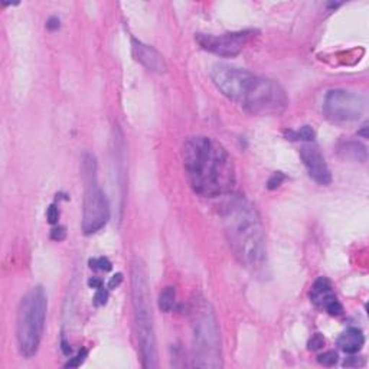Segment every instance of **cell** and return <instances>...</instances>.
<instances>
[{"mask_svg": "<svg viewBox=\"0 0 369 369\" xmlns=\"http://www.w3.org/2000/svg\"><path fill=\"white\" fill-rule=\"evenodd\" d=\"M121 281H123V274L121 273L114 274V275L110 279V281H108V288H110V290L117 288L118 286L121 284Z\"/></svg>", "mask_w": 369, "mask_h": 369, "instance_id": "25", "label": "cell"}, {"mask_svg": "<svg viewBox=\"0 0 369 369\" xmlns=\"http://www.w3.org/2000/svg\"><path fill=\"white\" fill-rule=\"evenodd\" d=\"M175 300H176V291L173 287H166L163 290L160 296H159V307L160 310L168 313L173 309L175 306Z\"/></svg>", "mask_w": 369, "mask_h": 369, "instance_id": "15", "label": "cell"}, {"mask_svg": "<svg viewBox=\"0 0 369 369\" xmlns=\"http://www.w3.org/2000/svg\"><path fill=\"white\" fill-rule=\"evenodd\" d=\"M132 297H133L134 326L140 349L141 363L144 368L157 366V343L155 322L150 302V290L146 270L139 260L132 264Z\"/></svg>", "mask_w": 369, "mask_h": 369, "instance_id": "4", "label": "cell"}, {"mask_svg": "<svg viewBox=\"0 0 369 369\" xmlns=\"http://www.w3.org/2000/svg\"><path fill=\"white\" fill-rule=\"evenodd\" d=\"M65 236H67V231L64 227H55V228L51 231V238L53 241H62V239H65Z\"/></svg>", "mask_w": 369, "mask_h": 369, "instance_id": "24", "label": "cell"}, {"mask_svg": "<svg viewBox=\"0 0 369 369\" xmlns=\"http://www.w3.org/2000/svg\"><path fill=\"white\" fill-rule=\"evenodd\" d=\"M48 300L42 287L30 288L23 296L17 309L16 319V339L17 347L23 358H32L36 355L46 320Z\"/></svg>", "mask_w": 369, "mask_h": 369, "instance_id": "6", "label": "cell"}, {"mask_svg": "<svg viewBox=\"0 0 369 369\" xmlns=\"http://www.w3.org/2000/svg\"><path fill=\"white\" fill-rule=\"evenodd\" d=\"M310 299L319 309H323L330 316H340L343 313V306L335 294L330 281L325 277H320L315 281L311 286Z\"/></svg>", "mask_w": 369, "mask_h": 369, "instance_id": "11", "label": "cell"}, {"mask_svg": "<svg viewBox=\"0 0 369 369\" xmlns=\"http://www.w3.org/2000/svg\"><path fill=\"white\" fill-rule=\"evenodd\" d=\"M89 267L93 270H101V271H110L113 268L111 261L107 257H100V259L89 260Z\"/></svg>", "mask_w": 369, "mask_h": 369, "instance_id": "17", "label": "cell"}, {"mask_svg": "<svg viewBox=\"0 0 369 369\" xmlns=\"http://www.w3.org/2000/svg\"><path fill=\"white\" fill-rule=\"evenodd\" d=\"M191 318L193 366L209 369L221 368V335L212 306L209 302L200 299L193 304Z\"/></svg>", "mask_w": 369, "mask_h": 369, "instance_id": "5", "label": "cell"}, {"mask_svg": "<svg viewBox=\"0 0 369 369\" xmlns=\"http://www.w3.org/2000/svg\"><path fill=\"white\" fill-rule=\"evenodd\" d=\"M224 232L239 264L252 273L267 264L264 228L257 209L241 195H231L221 209Z\"/></svg>", "mask_w": 369, "mask_h": 369, "instance_id": "3", "label": "cell"}, {"mask_svg": "<svg viewBox=\"0 0 369 369\" xmlns=\"http://www.w3.org/2000/svg\"><path fill=\"white\" fill-rule=\"evenodd\" d=\"M252 36H254L252 30H239V32L224 33V35L198 33L196 41L205 51L212 52L215 55H219L224 58H232L243 51L245 44Z\"/></svg>", "mask_w": 369, "mask_h": 369, "instance_id": "9", "label": "cell"}, {"mask_svg": "<svg viewBox=\"0 0 369 369\" xmlns=\"http://www.w3.org/2000/svg\"><path fill=\"white\" fill-rule=\"evenodd\" d=\"M286 137H287V140L310 141L315 139V130L310 126H303L297 132H288V133H286Z\"/></svg>", "mask_w": 369, "mask_h": 369, "instance_id": "16", "label": "cell"}, {"mask_svg": "<svg viewBox=\"0 0 369 369\" xmlns=\"http://www.w3.org/2000/svg\"><path fill=\"white\" fill-rule=\"evenodd\" d=\"M284 179H286V176H284L281 172H275L273 176L268 179V182H267V188L273 191V189L279 188V186L283 183V180H284Z\"/></svg>", "mask_w": 369, "mask_h": 369, "instance_id": "22", "label": "cell"}, {"mask_svg": "<svg viewBox=\"0 0 369 369\" xmlns=\"http://www.w3.org/2000/svg\"><path fill=\"white\" fill-rule=\"evenodd\" d=\"M46 28L49 30H55L59 28V19L58 17H55V16H52L48 19V22H46Z\"/></svg>", "mask_w": 369, "mask_h": 369, "instance_id": "27", "label": "cell"}, {"mask_svg": "<svg viewBox=\"0 0 369 369\" xmlns=\"http://www.w3.org/2000/svg\"><path fill=\"white\" fill-rule=\"evenodd\" d=\"M366 128H368V124H363V127H362V132L359 133V134H362V136H363L365 139L368 137V134H366Z\"/></svg>", "mask_w": 369, "mask_h": 369, "instance_id": "30", "label": "cell"}, {"mask_svg": "<svg viewBox=\"0 0 369 369\" xmlns=\"http://www.w3.org/2000/svg\"><path fill=\"white\" fill-rule=\"evenodd\" d=\"M323 346H325V338H323V335H320V333L313 335L311 339L309 340V349H310V350H319V349H322Z\"/></svg>", "mask_w": 369, "mask_h": 369, "instance_id": "20", "label": "cell"}, {"mask_svg": "<svg viewBox=\"0 0 369 369\" xmlns=\"http://www.w3.org/2000/svg\"><path fill=\"white\" fill-rule=\"evenodd\" d=\"M365 343V336L361 329L350 327L346 332H343L338 339V346L347 355L358 354Z\"/></svg>", "mask_w": 369, "mask_h": 369, "instance_id": "13", "label": "cell"}, {"mask_svg": "<svg viewBox=\"0 0 369 369\" xmlns=\"http://www.w3.org/2000/svg\"><path fill=\"white\" fill-rule=\"evenodd\" d=\"M108 302V290L107 288H98L94 294V304L96 306H104L105 303Z\"/></svg>", "mask_w": 369, "mask_h": 369, "instance_id": "21", "label": "cell"}, {"mask_svg": "<svg viewBox=\"0 0 369 369\" xmlns=\"http://www.w3.org/2000/svg\"><path fill=\"white\" fill-rule=\"evenodd\" d=\"M211 80L222 96L250 114L279 116L287 108V94L279 82L247 69L216 64L211 69Z\"/></svg>", "mask_w": 369, "mask_h": 369, "instance_id": "2", "label": "cell"}, {"mask_svg": "<svg viewBox=\"0 0 369 369\" xmlns=\"http://www.w3.org/2000/svg\"><path fill=\"white\" fill-rule=\"evenodd\" d=\"M318 361L319 363L323 365V366H333V365H336V362H338V354L333 352V350H327L325 354L319 355Z\"/></svg>", "mask_w": 369, "mask_h": 369, "instance_id": "18", "label": "cell"}, {"mask_svg": "<svg viewBox=\"0 0 369 369\" xmlns=\"http://www.w3.org/2000/svg\"><path fill=\"white\" fill-rule=\"evenodd\" d=\"M61 347H62V352H64L65 355L71 354V347H68V345L65 343V342H62V346Z\"/></svg>", "mask_w": 369, "mask_h": 369, "instance_id": "29", "label": "cell"}, {"mask_svg": "<svg viewBox=\"0 0 369 369\" xmlns=\"http://www.w3.org/2000/svg\"><path fill=\"white\" fill-rule=\"evenodd\" d=\"M85 192L82 205V231L85 235L96 234L110 219V205L103 189L97 183L96 173L84 176Z\"/></svg>", "mask_w": 369, "mask_h": 369, "instance_id": "7", "label": "cell"}, {"mask_svg": "<svg viewBox=\"0 0 369 369\" xmlns=\"http://www.w3.org/2000/svg\"><path fill=\"white\" fill-rule=\"evenodd\" d=\"M87 355H88L87 349H81L75 358H71V359L65 363V368H78V366H81L84 361H85V358H87Z\"/></svg>", "mask_w": 369, "mask_h": 369, "instance_id": "19", "label": "cell"}, {"mask_svg": "<svg viewBox=\"0 0 369 369\" xmlns=\"http://www.w3.org/2000/svg\"><path fill=\"white\" fill-rule=\"evenodd\" d=\"M339 155L343 159H349L354 162H365L368 157L366 147L356 140L342 141L339 144Z\"/></svg>", "mask_w": 369, "mask_h": 369, "instance_id": "14", "label": "cell"}, {"mask_svg": "<svg viewBox=\"0 0 369 369\" xmlns=\"http://www.w3.org/2000/svg\"><path fill=\"white\" fill-rule=\"evenodd\" d=\"M300 159H302L304 168L307 169L309 176L319 184L332 183V173L326 163V159L320 153V150L315 146H303L300 149Z\"/></svg>", "mask_w": 369, "mask_h": 369, "instance_id": "10", "label": "cell"}, {"mask_svg": "<svg viewBox=\"0 0 369 369\" xmlns=\"http://www.w3.org/2000/svg\"><path fill=\"white\" fill-rule=\"evenodd\" d=\"M133 57L137 62H140L141 65L144 68H147L149 71L152 72H157V74H164L168 65H166V61L163 58V55L159 51H156L153 46L146 45L140 42V41H136L133 39Z\"/></svg>", "mask_w": 369, "mask_h": 369, "instance_id": "12", "label": "cell"}, {"mask_svg": "<svg viewBox=\"0 0 369 369\" xmlns=\"http://www.w3.org/2000/svg\"><path fill=\"white\" fill-rule=\"evenodd\" d=\"M182 159L192 191L204 198L228 195L235 186V166L227 149L211 137L193 136L183 143Z\"/></svg>", "mask_w": 369, "mask_h": 369, "instance_id": "1", "label": "cell"}, {"mask_svg": "<svg viewBox=\"0 0 369 369\" xmlns=\"http://www.w3.org/2000/svg\"><path fill=\"white\" fill-rule=\"evenodd\" d=\"M88 286L91 288H96V290H98V288L103 287V280H101V279H98V277H91V279L88 280Z\"/></svg>", "mask_w": 369, "mask_h": 369, "instance_id": "28", "label": "cell"}, {"mask_svg": "<svg viewBox=\"0 0 369 369\" xmlns=\"http://www.w3.org/2000/svg\"><path fill=\"white\" fill-rule=\"evenodd\" d=\"M343 365L347 366V368H350V366H362L363 365V359L362 358H356V356H350V358L345 359Z\"/></svg>", "mask_w": 369, "mask_h": 369, "instance_id": "26", "label": "cell"}, {"mask_svg": "<svg viewBox=\"0 0 369 369\" xmlns=\"http://www.w3.org/2000/svg\"><path fill=\"white\" fill-rule=\"evenodd\" d=\"M46 219L49 224H58L59 219V209L57 208V205H51V207L46 209Z\"/></svg>", "mask_w": 369, "mask_h": 369, "instance_id": "23", "label": "cell"}, {"mask_svg": "<svg viewBox=\"0 0 369 369\" xmlns=\"http://www.w3.org/2000/svg\"><path fill=\"white\" fill-rule=\"evenodd\" d=\"M365 111L363 97L347 89H330L323 100V114L333 123L359 120Z\"/></svg>", "mask_w": 369, "mask_h": 369, "instance_id": "8", "label": "cell"}]
</instances>
